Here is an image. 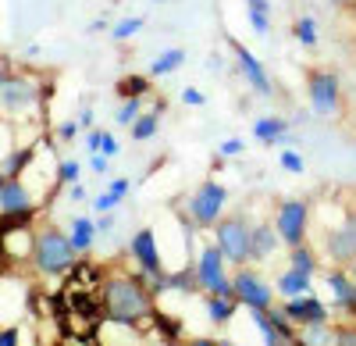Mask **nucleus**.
Returning <instances> with one entry per match:
<instances>
[{
	"label": "nucleus",
	"mask_w": 356,
	"mask_h": 346,
	"mask_svg": "<svg viewBox=\"0 0 356 346\" xmlns=\"http://www.w3.org/2000/svg\"><path fill=\"white\" fill-rule=\"evenodd\" d=\"M104 314L114 325H146L150 318V293L143 290L139 278L114 275L104 282Z\"/></svg>",
	"instance_id": "1"
},
{
	"label": "nucleus",
	"mask_w": 356,
	"mask_h": 346,
	"mask_svg": "<svg viewBox=\"0 0 356 346\" xmlns=\"http://www.w3.org/2000/svg\"><path fill=\"white\" fill-rule=\"evenodd\" d=\"M75 250L68 243V236L61 228H43V233L33 239V265L40 275H68L79 261Z\"/></svg>",
	"instance_id": "2"
},
{
	"label": "nucleus",
	"mask_w": 356,
	"mask_h": 346,
	"mask_svg": "<svg viewBox=\"0 0 356 346\" xmlns=\"http://www.w3.org/2000/svg\"><path fill=\"white\" fill-rule=\"evenodd\" d=\"M40 97H43L40 82L22 72H11L0 79V114H8V118H22V114L36 111Z\"/></svg>",
	"instance_id": "3"
},
{
	"label": "nucleus",
	"mask_w": 356,
	"mask_h": 346,
	"mask_svg": "<svg viewBox=\"0 0 356 346\" xmlns=\"http://www.w3.org/2000/svg\"><path fill=\"white\" fill-rule=\"evenodd\" d=\"M250 221L243 218V214H232V218H221L218 225H214V236H218V250H221V257H228V261H235V265H246L250 261Z\"/></svg>",
	"instance_id": "4"
},
{
	"label": "nucleus",
	"mask_w": 356,
	"mask_h": 346,
	"mask_svg": "<svg viewBox=\"0 0 356 346\" xmlns=\"http://www.w3.org/2000/svg\"><path fill=\"white\" fill-rule=\"evenodd\" d=\"M193 272H196L200 290H207L211 297H232V278L225 275V257H221V250L214 243L203 246V253H200V261L193 265Z\"/></svg>",
	"instance_id": "5"
},
{
	"label": "nucleus",
	"mask_w": 356,
	"mask_h": 346,
	"mask_svg": "<svg viewBox=\"0 0 356 346\" xmlns=\"http://www.w3.org/2000/svg\"><path fill=\"white\" fill-rule=\"evenodd\" d=\"M225 200H228V189H225L221 182H203V186L193 193V200H189V214H193V221L203 225V228L218 225L221 214H225Z\"/></svg>",
	"instance_id": "6"
},
{
	"label": "nucleus",
	"mask_w": 356,
	"mask_h": 346,
	"mask_svg": "<svg viewBox=\"0 0 356 346\" xmlns=\"http://www.w3.org/2000/svg\"><path fill=\"white\" fill-rule=\"evenodd\" d=\"M307 221H310V204L307 200H285L278 207V218H275V233L282 243L289 246H300L307 239Z\"/></svg>",
	"instance_id": "7"
},
{
	"label": "nucleus",
	"mask_w": 356,
	"mask_h": 346,
	"mask_svg": "<svg viewBox=\"0 0 356 346\" xmlns=\"http://www.w3.org/2000/svg\"><path fill=\"white\" fill-rule=\"evenodd\" d=\"M232 297L246 304L250 310H271V300H275V290L267 285L257 272L250 268H239V275L232 278Z\"/></svg>",
	"instance_id": "8"
},
{
	"label": "nucleus",
	"mask_w": 356,
	"mask_h": 346,
	"mask_svg": "<svg viewBox=\"0 0 356 346\" xmlns=\"http://www.w3.org/2000/svg\"><path fill=\"white\" fill-rule=\"evenodd\" d=\"M33 193L25 189V182L18 175H0V218H29L33 214Z\"/></svg>",
	"instance_id": "9"
},
{
	"label": "nucleus",
	"mask_w": 356,
	"mask_h": 346,
	"mask_svg": "<svg viewBox=\"0 0 356 346\" xmlns=\"http://www.w3.org/2000/svg\"><path fill=\"white\" fill-rule=\"evenodd\" d=\"M339 79L332 72H314L310 75V107L321 114V118H332V114H339Z\"/></svg>",
	"instance_id": "10"
},
{
	"label": "nucleus",
	"mask_w": 356,
	"mask_h": 346,
	"mask_svg": "<svg viewBox=\"0 0 356 346\" xmlns=\"http://www.w3.org/2000/svg\"><path fill=\"white\" fill-rule=\"evenodd\" d=\"M324 250H328L332 261H342V265L356 261V214H349L339 228H332L324 236Z\"/></svg>",
	"instance_id": "11"
},
{
	"label": "nucleus",
	"mask_w": 356,
	"mask_h": 346,
	"mask_svg": "<svg viewBox=\"0 0 356 346\" xmlns=\"http://www.w3.org/2000/svg\"><path fill=\"white\" fill-rule=\"evenodd\" d=\"M132 257L139 261V268L150 278H164V265H161V250H157V236L150 228H139L132 239Z\"/></svg>",
	"instance_id": "12"
},
{
	"label": "nucleus",
	"mask_w": 356,
	"mask_h": 346,
	"mask_svg": "<svg viewBox=\"0 0 356 346\" xmlns=\"http://www.w3.org/2000/svg\"><path fill=\"white\" fill-rule=\"evenodd\" d=\"M285 318L296 322V325H324L328 322V307H324L314 293L310 297H300V300H285Z\"/></svg>",
	"instance_id": "13"
},
{
	"label": "nucleus",
	"mask_w": 356,
	"mask_h": 346,
	"mask_svg": "<svg viewBox=\"0 0 356 346\" xmlns=\"http://www.w3.org/2000/svg\"><path fill=\"white\" fill-rule=\"evenodd\" d=\"M232 50H235V61H239V72L253 82V90L260 93V97H271V79H267V72L260 68V61L257 57L239 43V40H232Z\"/></svg>",
	"instance_id": "14"
},
{
	"label": "nucleus",
	"mask_w": 356,
	"mask_h": 346,
	"mask_svg": "<svg viewBox=\"0 0 356 346\" xmlns=\"http://www.w3.org/2000/svg\"><path fill=\"white\" fill-rule=\"evenodd\" d=\"M278 233L271 225H257L253 233H250V261H267L275 250H278Z\"/></svg>",
	"instance_id": "15"
},
{
	"label": "nucleus",
	"mask_w": 356,
	"mask_h": 346,
	"mask_svg": "<svg viewBox=\"0 0 356 346\" xmlns=\"http://www.w3.org/2000/svg\"><path fill=\"white\" fill-rule=\"evenodd\" d=\"M324 278H328V290H332L335 304L346 307V310H356V282H353L346 272H339V268H332Z\"/></svg>",
	"instance_id": "16"
},
{
	"label": "nucleus",
	"mask_w": 356,
	"mask_h": 346,
	"mask_svg": "<svg viewBox=\"0 0 356 346\" xmlns=\"http://www.w3.org/2000/svg\"><path fill=\"white\" fill-rule=\"evenodd\" d=\"M278 293H282L285 300H300V297H310V278L289 268V272L278 278Z\"/></svg>",
	"instance_id": "17"
},
{
	"label": "nucleus",
	"mask_w": 356,
	"mask_h": 346,
	"mask_svg": "<svg viewBox=\"0 0 356 346\" xmlns=\"http://www.w3.org/2000/svg\"><path fill=\"white\" fill-rule=\"evenodd\" d=\"M93 239H97V225L89 221V218H75V225H72V236H68L72 250H75V253H86L89 246H93Z\"/></svg>",
	"instance_id": "18"
},
{
	"label": "nucleus",
	"mask_w": 356,
	"mask_h": 346,
	"mask_svg": "<svg viewBox=\"0 0 356 346\" xmlns=\"http://www.w3.org/2000/svg\"><path fill=\"white\" fill-rule=\"evenodd\" d=\"M339 332L328 329V322L324 325H303L300 329V346H335Z\"/></svg>",
	"instance_id": "19"
},
{
	"label": "nucleus",
	"mask_w": 356,
	"mask_h": 346,
	"mask_svg": "<svg viewBox=\"0 0 356 346\" xmlns=\"http://www.w3.org/2000/svg\"><path fill=\"white\" fill-rule=\"evenodd\" d=\"M285 132H289L285 118H257V125H253V136L264 139V143H278Z\"/></svg>",
	"instance_id": "20"
},
{
	"label": "nucleus",
	"mask_w": 356,
	"mask_h": 346,
	"mask_svg": "<svg viewBox=\"0 0 356 346\" xmlns=\"http://www.w3.org/2000/svg\"><path fill=\"white\" fill-rule=\"evenodd\" d=\"M182 61H186V50H182V47H171V50H164L157 61L150 65V75H157V79H161V75H171Z\"/></svg>",
	"instance_id": "21"
},
{
	"label": "nucleus",
	"mask_w": 356,
	"mask_h": 346,
	"mask_svg": "<svg viewBox=\"0 0 356 346\" xmlns=\"http://www.w3.org/2000/svg\"><path fill=\"white\" fill-rule=\"evenodd\" d=\"M289 261H292V272H300V275H307V278L317 272V261H314V253H310L307 243L292 246V257H289Z\"/></svg>",
	"instance_id": "22"
},
{
	"label": "nucleus",
	"mask_w": 356,
	"mask_h": 346,
	"mask_svg": "<svg viewBox=\"0 0 356 346\" xmlns=\"http://www.w3.org/2000/svg\"><path fill=\"white\" fill-rule=\"evenodd\" d=\"M146 90H150V79L146 75H125L122 82H118V93H122L125 100H139Z\"/></svg>",
	"instance_id": "23"
},
{
	"label": "nucleus",
	"mask_w": 356,
	"mask_h": 346,
	"mask_svg": "<svg viewBox=\"0 0 356 346\" xmlns=\"http://www.w3.org/2000/svg\"><path fill=\"white\" fill-rule=\"evenodd\" d=\"M207 310H211V322L214 325H225L232 318V310H235V297H211Z\"/></svg>",
	"instance_id": "24"
},
{
	"label": "nucleus",
	"mask_w": 356,
	"mask_h": 346,
	"mask_svg": "<svg viewBox=\"0 0 356 346\" xmlns=\"http://www.w3.org/2000/svg\"><path fill=\"white\" fill-rule=\"evenodd\" d=\"M89 150L104 154V157H114L122 147H118V139H114L111 132H89Z\"/></svg>",
	"instance_id": "25"
},
{
	"label": "nucleus",
	"mask_w": 356,
	"mask_h": 346,
	"mask_svg": "<svg viewBox=\"0 0 356 346\" xmlns=\"http://www.w3.org/2000/svg\"><path fill=\"white\" fill-rule=\"evenodd\" d=\"M157 132V111L154 114H139V118L132 122V136L136 139H150Z\"/></svg>",
	"instance_id": "26"
},
{
	"label": "nucleus",
	"mask_w": 356,
	"mask_h": 346,
	"mask_svg": "<svg viewBox=\"0 0 356 346\" xmlns=\"http://www.w3.org/2000/svg\"><path fill=\"white\" fill-rule=\"evenodd\" d=\"M296 36H300V43H303V47H314V43H317L314 18H300V22H296Z\"/></svg>",
	"instance_id": "27"
},
{
	"label": "nucleus",
	"mask_w": 356,
	"mask_h": 346,
	"mask_svg": "<svg viewBox=\"0 0 356 346\" xmlns=\"http://www.w3.org/2000/svg\"><path fill=\"white\" fill-rule=\"evenodd\" d=\"M143 29V18H125V22H118L114 25V40H129V36H136Z\"/></svg>",
	"instance_id": "28"
},
{
	"label": "nucleus",
	"mask_w": 356,
	"mask_h": 346,
	"mask_svg": "<svg viewBox=\"0 0 356 346\" xmlns=\"http://www.w3.org/2000/svg\"><path fill=\"white\" fill-rule=\"evenodd\" d=\"M139 118V100H125L118 107V125H132Z\"/></svg>",
	"instance_id": "29"
},
{
	"label": "nucleus",
	"mask_w": 356,
	"mask_h": 346,
	"mask_svg": "<svg viewBox=\"0 0 356 346\" xmlns=\"http://www.w3.org/2000/svg\"><path fill=\"white\" fill-rule=\"evenodd\" d=\"M282 168L292 171V175H303V157L296 154V150H285V154H282Z\"/></svg>",
	"instance_id": "30"
},
{
	"label": "nucleus",
	"mask_w": 356,
	"mask_h": 346,
	"mask_svg": "<svg viewBox=\"0 0 356 346\" xmlns=\"http://www.w3.org/2000/svg\"><path fill=\"white\" fill-rule=\"evenodd\" d=\"M57 179H61L65 186H75L79 182V164L75 161H65L61 168H57Z\"/></svg>",
	"instance_id": "31"
},
{
	"label": "nucleus",
	"mask_w": 356,
	"mask_h": 346,
	"mask_svg": "<svg viewBox=\"0 0 356 346\" xmlns=\"http://www.w3.org/2000/svg\"><path fill=\"white\" fill-rule=\"evenodd\" d=\"M243 154V139H225L221 143V157H239Z\"/></svg>",
	"instance_id": "32"
},
{
	"label": "nucleus",
	"mask_w": 356,
	"mask_h": 346,
	"mask_svg": "<svg viewBox=\"0 0 356 346\" xmlns=\"http://www.w3.org/2000/svg\"><path fill=\"white\" fill-rule=\"evenodd\" d=\"M246 15H250V25L257 29V33H260V36L267 33V29H271V18H267V15H253V11H246Z\"/></svg>",
	"instance_id": "33"
},
{
	"label": "nucleus",
	"mask_w": 356,
	"mask_h": 346,
	"mask_svg": "<svg viewBox=\"0 0 356 346\" xmlns=\"http://www.w3.org/2000/svg\"><path fill=\"white\" fill-rule=\"evenodd\" d=\"M0 346H22L18 329H0Z\"/></svg>",
	"instance_id": "34"
},
{
	"label": "nucleus",
	"mask_w": 356,
	"mask_h": 346,
	"mask_svg": "<svg viewBox=\"0 0 356 346\" xmlns=\"http://www.w3.org/2000/svg\"><path fill=\"white\" fill-rule=\"evenodd\" d=\"M114 204H118V200H114L111 193H104V196H97V200H93V207H97V211H104V214H107V211H114Z\"/></svg>",
	"instance_id": "35"
},
{
	"label": "nucleus",
	"mask_w": 356,
	"mask_h": 346,
	"mask_svg": "<svg viewBox=\"0 0 356 346\" xmlns=\"http://www.w3.org/2000/svg\"><path fill=\"white\" fill-rule=\"evenodd\" d=\"M246 11H253V15H271V4H267V0H246Z\"/></svg>",
	"instance_id": "36"
},
{
	"label": "nucleus",
	"mask_w": 356,
	"mask_h": 346,
	"mask_svg": "<svg viewBox=\"0 0 356 346\" xmlns=\"http://www.w3.org/2000/svg\"><path fill=\"white\" fill-rule=\"evenodd\" d=\"M114 200H122L125 193H129V179H118V182H111V189H107Z\"/></svg>",
	"instance_id": "37"
},
{
	"label": "nucleus",
	"mask_w": 356,
	"mask_h": 346,
	"mask_svg": "<svg viewBox=\"0 0 356 346\" xmlns=\"http://www.w3.org/2000/svg\"><path fill=\"white\" fill-rule=\"evenodd\" d=\"M182 100H186L189 107H200V104H203V93H200V90H182Z\"/></svg>",
	"instance_id": "38"
},
{
	"label": "nucleus",
	"mask_w": 356,
	"mask_h": 346,
	"mask_svg": "<svg viewBox=\"0 0 356 346\" xmlns=\"http://www.w3.org/2000/svg\"><path fill=\"white\" fill-rule=\"evenodd\" d=\"M15 68H11V57L4 54V50H0V79H4V75H11Z\"/></svg>",
	"instance_id": "39"
},
{
	"label": "nucleus",
	"mask_w": 356,
	"mask_h": 346,
	"mask_svg": "<svg viewBox=\"0 0 356 346\" xmlns=\"http://www.w3.org/2000/svg\"><path fill=\"white\" fill-rule=\"evenodd\" d=\"M335 346H356V332H339Z\"/></svg>",
	"instance_id": "40"
},
{
	"label": "nucleus",
	"mask_w": 356,
	"mask_h": 346,
	"mask_svg": "<svg viewBox=\"0 0 356 346\" xmlns=\"http://www.w3.org/2000/svg\"><path fill=\"white\" fill-rule=\"evenodd\" d=\"M75 132H79L75 122H65V125H61V139H75Z\"/></svg>",
	"instance_id": "41"
},
{
	"label": "nucleus",
	"mask_w": 356,
	"mask_h": 346,
	"mask_svg": "<svg viewBox=\"0 0 356 346\" xmlns=\"http://www.w3.org/2000/svg\"><path fill=\"white\" fill-rule=\"evenodd\" d=\"M93 168L104 175V171H107V157H104V154H93Z\"/></svg>",
	"instance_id": "42"
},
{
	"label": "nucleus",
	"mask_w": 356,
	"mask_h": 346,
	"mask_svg": "<svg viewBox=\"0 0 356 346\" xmlns=\"http://www.w3.org/2000/svg\"><path fill=\"white\" fill-rule=\"evenodd\" d=\"M193 346H218V339H193Z\"/></svg>",
	"instance_id": "43"
},
{
	"label": "nucleus",
	"mask_w": 356,
	"mask_h": 346,
	"mask_svg": "<svg viewBox=\"0 0 356 346\" xmlns=\"http://www.w3.org/2000/svg\"><path fill=\"white\" fill-rule=\"evenodd\" d=\"M218 346H235V343L232 339H218Z\"/></svg>",
	"instance_id": "44"
},
{
	"label": "nucleus",
	"mask_w": 356,
	"mask_h": 346,
	"mask_svg": "<svg viewBox=\"0 0 356 346\" xmlns=\"http://www.w3.org/2000/svg\"><path fill=\"white\" fill-rule=\"evenodd\" d=\"M157 4H164V0H157Z\"/></svg>",
	"instance_id": "45"
}]
</instances>
